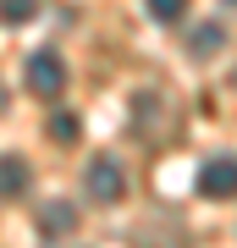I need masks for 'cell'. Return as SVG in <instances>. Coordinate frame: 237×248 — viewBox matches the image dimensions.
I'll list each match as a JSON object with an SVG mask.
<instances>
[{"mask_svg": "<svg viewBox=\"0 0 237 248\" xmlns=\"http://www.w3.org/2000/svg\"><path fill=\"white\" fill-rule=\"evenodd\" d=\"M28 89L44 94V99H55L66 89V66H61V55H50V50H33L28 55Z\"/></svg>", "mask_w": 237, "mask_h": 248, "instance_id": "1", "label": "cell"}, {"mask_svg": "<svg viewBox=\"0 0 237 248\" xmlns=\"http://www.w3.org/2000/svg\"><path fill=\"white\" fill-rule=\"evenodd\" d=\"M127 193V182H122V166H116L111 155H94L88 160V199H99V204H116Z\"/></svg>", "mask_w": 237, "mask_h": 248, "instance_id": "2", "label": "cell"}, {"mask_svg": "<svg viewBox=\"0 0 237 248\" xmlns=\"http://www.w3.org/2000/svg\"><path fill=\"white\" fill-rule=\"evenodd\" d=\"M199 193H204V199H237V160H232V155L204 160V171H199Z\"/></svg>", "mask_w": 237, "mask_h": 248, "instance_id": "3", "label": "cell"}, {"mask_svg": "<svg viewBox=\"0 0 237 248\" xmlns=\"http://www.w3.org/2000/svg\"><path fill=\"white\" fill-rule=\"evenodd\" d=\"M72 226H78V204H72V199H50L39 210V232H44V237H66Z\"/></svg>", "mask_w": 237, "mask_h": 248, "instance_id": "4", "label": "cell"}, {"mask_svg": "<svg viewBox=\"0 0 237 248\" xmlns=\"http://www.w3.org/2000/svg\"><path fill=\"white\" fill-rule=\"evenodd\" d=\"M28 160L22 155H0V199H22L28 193Z\"/></svg>", "mask_w": 237, "mask_h": 248, "instance_id": "5", "label": "cell"}, {"mask_svg": "<svg viewBox=\"0 0 237 248\" xmlns=\"http://www.w3.org/2000/svg\"><path fill=\"white\" fill-rule=\"evenodd\" d=\"M221 45H226V28H221V22H199L193 33H188V50H193V55H215Z\"/></svg>", "mask_w": 237, "mask_h": 248, "instance_id": "6", "label": "cell"}, {"mask_svg": "<svg viewBox=\"0 0 237 248\" xmlns=\"http://www.w3.org/2000/svg\"><path fill=\"white\" fill-rule=\"evenodd\" d=\"M50 138H55V143H78V116H72V110L50 116Z\"/></svg>", "mask_w": 237, "mask_h": 248, "instance_id": "7", "label": "cell"}, {"mask_svg": "<svg viewBox=\"0 0 237 248\" xmlns=\"http://www.w3.org/2000/svg\"><path fill=\"white\" fill-rule=\"evenodd\" d=\"M39 11V0H0V22H28Z\"/></svg>", "mask_w": 237, "mask_h": 248, "instance_id": "8", "label": "cell"}, {"mask_svg": "<svg viewBox=\"0 0 237 248\" xmlns=\"http://www.w3.org/2000/svg\"><path fill=\"white\" fill-rule=\"evenodd\" d=\"M143 6H149V17H155V22H176L188 0H143Z\"/></svg>", "mask_w": 237, "mask_h": 248, "instance_id": "9", "label": "cell"}, {"mask_svg": "<svg viewBox=\"0 0 237 248\" xmlns=\"http://www.w3.org/2000/svg\"><path fill=\"white\" fill-rule=\"evenodd\" d=\"M226 6H237V0H226Z\"/></svg>", "mask_w": 237, "mask_h": 248, "instance_id": "10", "label": "cell"}]
</instances>
